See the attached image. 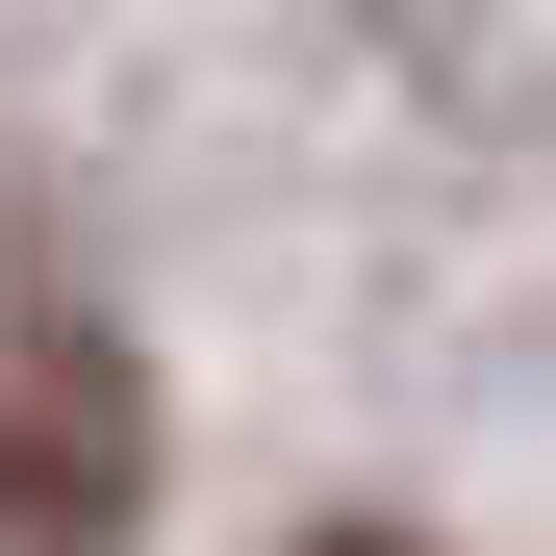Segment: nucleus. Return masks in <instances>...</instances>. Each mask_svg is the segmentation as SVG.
Returning a JSON list of instances; mask_svg holds the SVG:
<instances>
[{"instance_id":"obj_1","label":"nucleus","mask_w":556,"mask_h":556,"mask_svg":"<svg viewBox=\"0 0 556 556\" xmlns=\"http://www.w3.org/2000/svg\"><path fill=\"white\" fill-rule=\"evenodd\" d=\"M127 506H152V354L51 253H0V556H127Z\"/></svg>"},{"instance_id":"obj_2","label":"nucleus","mask_w":556,"mask_h":556,"mask_svg":"<svg viewBox=\"0 0 556 556\" xmlns=\"http://www.w3.org/2000/svg\"><path fill=\"white\" fill-rule=\"evenodd\" d=\"M304 556H405V531H304Z\"/></svg>"}]
</instances>
